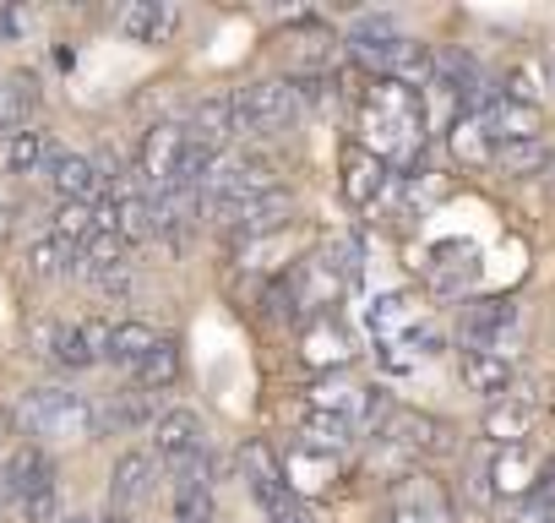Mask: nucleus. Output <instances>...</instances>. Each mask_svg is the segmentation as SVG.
I'll list each match as a JSON object with an SVG mask.
<instances>
[{
  "label": "nucleus",
  "mask_w": 555,
  "mask_h": 523,
  "mask_svg": "<svg viewBox=\"0 0 555 523\" xmlns=\"http://www.w3.org/2000/svg\"><path fill=\"white\" fill-rule=\"evenodd\" d=\"M447 148H452V158H457L463 169L495 164V137H490V126H485L479 110H457V120L447 126Z\"/></svg>",
  "instance_id": "obj_20"
},
{
  "label": "nucleus",
  "mask_w": 555,
  "mask_h": 523,
  "mask_svg": "<svg viewBox=\"0 0 555 523\" xmlns=\"http://www.w3.org/2000/svg\"><path fill=\"white\" fill-rule=\"evenodd\" d=\"M349 442H354V425H349V420L306 409V420H300V447H311V452H344Z\"/></svg>",
  "instance_id": "obj_30"
},
{
  "label": "nucleus",
  "mask_w": 555,
  "mask_h": 523,
  "mask_svg": "<svg viewBox=\"0 0 555 523\" xmlns=\"http://www.w3.org/2000/svg\"><path fill=\"white\" fill-rule=\"evenodd\" d=\"M539 523H555V518H539Z\"/></svg>",
  "instance_id": "obj_43"
},
{
  "label": "nucleus",
  "mask_w": 555,
  "mask_h": 523,
  "mask_svg": "<svg viewBox=\"0 0 555 523\" xmlns=\"http://www.w3.org/2000/svg\"><path fill=\"white\" fill-rule=\"evenodd\" d=\"M284 284H289V301H295V311L306 317V322H317V317H333V306L344 301V273L333 268L327 256H300L295 268L284 273Z\"/></svg>",
  "instance_id": "obj_5"
},
{
  "label": "nucleus",
  "mask_w": 555,
  "mask_h": 523,
  "mask_svg": "<svg viewBox=\"0 0 555 523\" xmlns=\"http://www.w3.org/2000/svg\"><path fill=\"white\" fill-rule=\"evenodd\" d=\"M61 523H93V518H61Z\"/></svg>",
  "instance_id": "obj_41"
},
{
  "label": "nucleus",
  "mask_w": 555,
  "mask_h": 523,
  "mask_svg": "<svg viewBox=\"0 0 555 523\" xmlns=\"http://www.w3.org/2000/svg\"><path fill=\"white\" fill-rule=\"evenodd\" d=\"M387 186H392L387 158H376L365 142H344V153H338V191H344V202L349 207H376Z\"/></svg>",
  "instance_id": "obj_8"
},
{
  "label": "nucleus",
  "mask_w": 555,
  "mask_h": 523,
  "mask_svg": "<svg viewBox=\"0 0 555 523\" xmlns=\"http://www.w3.org/2000/svg\"><path fill=\"white\" fill-rule=\"evenodd\" d=\"M34 104H39V77L17 72V77L0 82V142H12L17 131H28Z\"/></svg>",
  "instance_id": "obj_22"
},
{
  "label": "nucleus",
  "mask_w": 555,
  "mask_h": 523,
  "mask_svg": "<svg viewBox=\"0 0 555 523\" xmlns=\"http://www.w3.org/2000/svg\"><path fill=\"white\" fill-rule=\"evenodd\" d=\"M349 355H354V339L344 333L338 317L306 322V333H300V360H306L311 371H338V366H349Z\"/></svg>",
  "instance_id": "obj_16"
},
{
  "label": "nucleus",
  "mask_w": 555,
  "mask_h": 523,
  "mask_svg": "<svg viewBox=\"0 0 555 523\" xmlns=\"http://www.w3.org/2000/svg\"><path fill=\"white\" fill-rule=\"evenodd\" d=\"M0 485H7V496L17 501V512L28 523H61V480H55V458L28 442L7 458V469H0Z\"/></svg>",
  "instance_id": "obj_2"
},
{
  "label": "nucleus",
  "mask_w": 555,
  "mask_h": 523,
  "mask_svg": "<svg viewBox=\"0 0 555 523\" xmlns=\"http://www.w3.org/2000/svg\"><path fill=\"white\" fill-rule=\"evenodd\" d=\"M495 169H501V175H512V180L544 175V169H550V137H528V142H501V148H495Z\"/></svg>",
  "instance_id": "obj_28"
},
{
  "label": "nucleus",
  "mask_w": 555,
  "mask_h": 523,
  "mask_svg": "<svg viewBox=\"0 0 555 523\" xmlns=\"http://www.w3.org/2000/svg\"><path fill=\"white\" fill-rule=\"evenodd\" d=\"M50 186H55L61 202H88V207H99L109 196V186H104V175H99V164L88 153H55Z\"/></svg>",
  "instance_id": "obj_14"
},
{
  "label": "nucleus",
  "mask_w": 555,
  "mask_h": 523,
  "mask_svg": "<svg viewBox=\"0 0 555 523\" xmlns=\"http://www.w3.org/2000/svg\"><path fill=\"white\" fill-rule=\"evenodd\" d=\"M61 328H66V322H55V317H34V322H28V349H34L39 360H55Z\"/></svg>",
  "instance_id": "obj_38"
},
{
  "label": "nucleus",
  "mask_w": 555,
  "mask_h": 523,
  "mask_svg": "<svg viewBox=\"0 0 555 523\" xmlns=\"http://www.w3.org/2000/svg\"><path fill=\"white\" fill-rule=\"evenodd\" d=\"M153 480H158V458L147 452V447H131V452H120L115 458V469H109V507H137L147 490H153Z\"/></svg>",
  "instance_id": "obj_17"
},
{
  "label": "nucleus",
  "mask_w": 555,
  "mask_h": 523,
  "mask_svg": "<svg viewBox=\"0 0 555 523\" xmlns=\"http://www.w3.org/2000/svg\"><path fill=\"white\" fill-rule=\"evenodd\" d=\"M457 377H463V387H468L474 398H485V404H501V398L512 393V382H517L512 360H506V355H490V349H457Z\"/></svg>",
  "instance_id": "obj_12"
},
{
  "label": "nucleus",
  "mask_w": 555,
  "mask_h": 523,
  "mask_svg": "<svg viewBox=\"0 0 555 523\" xmlns=\"http://www.w3.org/2000/svg\"><path fill=\"white\" fill-rule=\"evenodd\" d=\"M360 398H365V387H354L349 377H322V382L306 387V404H311L317 414H338V420H349V425H354V414H360Z\"/></svg>",
  "instance_id": "obj_24"
},
{
  "label": "nucleus",
  "mask_w": 555,
  "mask_h": 523,
  "mask_svg": "<svg viewBox=\"0 0 555 523\" xmlns=\"http://www.w3.org/2000/svg\"><path fill=\"white\" fill-rule=\"evenodd\" d=\"M550 175H555V158H550Z\"/></svg>",
  "instance_id": "obj_42"
},
{
  "label": "nucleus",
  "mask_w": 555,
  "mask_h": 523,
  "mask_svg": "<svg viewBox=\"0 0 555 523\" xmlns=\"http://www.w3.org/2000/svg\"><path fill=\"white\" fill-rule=\"evenodd\" d=\"M185 148H191V142H185V126H180V120H153V126L142 131V148H137V180H142L147 196H158V191L175 186V169H180Z\"/></svg>",
  "instance_id": "obj_6"
},
{
  "label": "nucleus",
  "mask_w": 555,
  "mask_h": 523,
  "mask_svg": "<svg viewBox=\"0 0 555 523\" xmlns=\"http://www.w3.org/2000/svg\"><path fill=\"white\" fill-rule=\"evenodd\" d=\"M485 126H490V137H495V148L501 142H528V137H544V115H539V104H517V99H490L485 110Z\"/></svg>",
  "instance_id": "obj_19"
},
{
  "label": "nucleus",
  "mask_w": 555,
  "mask_h": 523,
  "mask_svg": "<svg viewBox=\"0 0 555 523\" xmlns=\"http://www.w3.org/2000/svg\"><path fill=\"white\" fill-rule=\"evenodd\" d=\"M533 425H539V404H533L528 393H506L501 404L485 409V436H490L495 447H528Z\"/></svg>",
  "instance_id": "obj_15"
},
{
  "label": "nucleus",
  "mask_w": 555,
  "mask_h": 523,
  "mask_svg": "<svg viewBox=\"0 0 555 523\" xmlns=\"http://www.w3.org/2000/svg\"><path fill=\"white\" fill-rule=\"evenodd\" d=\"M512 333H517V301L485 295V301H468V306H463V349L506 355ZM506 360H512V355H506Z\"/></svg>",
  "instance_id": "obj_7"
},
{
  "label": "nucleus",
  "mask_w": 555,
  "mask_h": 523,
  "mask_svg": "<svg viewBox=\"0 0 555 523\" xmlns=\"http://www.w3.org/2000/svg\"><path fill=\"white\" fill-rule=\"evenodd\" d=\"M99 523H131V518H126V512H120V507H109V512H104V518H99Z\"/></svg>",
  "instance_id": "obj_40"
},
{
  "label": "nucleus",
  "mask_w": 555,
  "mask_h": 523,
  "mask_svg": "<svg viewBox=\"0 0 555 523\" xmlns=\"http://www.w3.org/2000/svg\"><path fill=\"white\" fill-rule=\"evenodd\" d=\"M120 34L131 44H169L180 34V12L169 7V0H131V7L120 12Z\"/></svg>",
  "instance_id": "obj_18"
},
{
  "label": "nucleus",
  "mask_w": 555,
  "mask_h": 523,
  "mask_svg": "<svg viewBox=\"0 0 555 523\" xmlns=\"http://www.w3.org/2000/svg\"><path fill=\"white\" fill-rule=\"evenodd\" d=\"M533 474H539V469H528V463H522V447H506V452L495 458V469H490L495 490L522 496V501H528V490H533Z\"/></svg>",
  "instance_id": "obj_34"
},
{
  "label": "nucleus",
  "mask_w": 555,
  "mask_h": 523,
  "mask_svg": "<svg viewBox=\"0 0 555 523\" xmlns=\"http://www.w3.org/2000/svg\"><path fill=\"white\" fill-rule=\"evenodd\" d=\"M55 366H66V371H88V366H99L77 322H66V328H61V344H55Z\"/></svg>",
  "instance_id": "obj_36"
},
{
  "label": "nucleus",
  "mask_w": 555,
  "mask_h": 523,
  "mask_svg": "<svg viewBox=\"0 0 555 523\" xmlns=\"http://www.w3.org/2000/svg\"><path fill=\"white\" fill-rule=\"evenodd\" d=\"M17 425L39 442H88L99 436V409L77 387H34L17 398Z\"/></svg>",
  "instance_id": "obj_1"
},
{
  "label": "nucleus",
  "mask_w": 555,
  "mask_h": 523,
  "mask_svg": "<svg viewBox=\"0 0 555 523\" xmlns=\"http://www.w3.org/2000/svg\"><path fill=\"white\" fill-rule=\"evenodd\" d=\"M153 349H158V333H153L147 322H115V344H109V360H115V366L137 371Z\"/></svg>",
  "instance_id": "obj_32"
},
{
  "label": "nucleus",
  "mask_w": 555,
  "mask_h": 523,
  "mask_svg": "<svg viewBox=\"0 0 555 523\" xmlns=\"http://www.w3.org/2000/svg\"><path fill=\"white\" fill-rule=\"evenodd\" d=\"M175 523H212V485H175Z\"/></svg>",
  "instance_id": "obj_35"
},
{
  "label": "nucleus",
  "mask_w": 555,
  "mask_h": 523,
  "mask_svg": "<svg viewBox=\"0 0 555 523\" xmlns=\"http://www.w3.org/2000/svg\"><path fill=\"white\" fill-rule=\"evenodd\" d=\"M50 164H55L50 131L28 126V131H17V137L7 142V169H12V175H50Z\"/></svg>",
  "instance_id": "obj_26"
},
{
  "label": "nucleus",
  "mask_w": 555,
  "mask_h": 523,
  "mask_svg": "<svg viewBox=\"0 0 555 523\" xmlns=\"http://www.w3.org/2000/svg\"><path fill=\"white\" fill-rule=\"evenodd\" d=\"M185 137H191L196 148H207V153H223V148L240 137V120H234V93H207V99L191 110Z\"/></svg>",
  "instance_id": "obj_13"
},
{
  "label": "nucleus",
  "mask_w": 555,
  "mask_h": 523,
  "mask_svg": "<svg viewBox=\"0 0 555 523\" xmlns=\"http://www.w3.org/2000/svg\"><path fill=\"white\" fill-rule=\"evenodd\" d=\"M234 245H250V240H267V234H284L295 224V196L289 191H267V196H250V202H234V207H207Z\"/></svg>",
  "instance_id": "obj_4"
},
{
  "label": "nucleus",
  "mask_w": 555,
  "mask_h": 523,
  "mask_svg": "<svg viewBox=\"0 0 555 523\" xmlns=\"http://www.w3.org/2000/svg\"><path fill=\"white\" fill-rule=\"evenodd\" d=\"M250 496H256V507L267 512V523H317L311 518V507H306V496L284 480V485H250Z\"/></svg>",
  "instance_id": "obj_29"
},
{
  "label": "nucleus",
  "mask_w": 555,
  "mask_h": 523,
  "mask_svg": "<svg viewBox=\"0 0 555 523\" xmlns=\"http://www.w3.org/2000/svg\"><path fill=\"white\" fill-rule=\"evenodd\" d=\"M240 474H245V485H284V480H289L284 463H278V452H272L261 436H250V442L240 447Z\"/></svg>",
  "instance_id": "obj_33"
},
{
  "label": "nucleus",
  "mask_w": 555,
  "mask_h": 523,
  "mask_svg": "<svg viewBox=\"0 0 555 523\" xmlns=\"http://www.w3.org/2000/svg\"><path fill=\"white\" fill-rule=\"evenodd\" d=\"M234 120H240V137H284V131L300 120V93H295V82L256 77V82L234 88Z\"/></svg>",
  "instance_id": "obj_3"
},
{
  "label": "nucleus",
  "mask_w": 555,
  "mask_h": 523,
  "mask_svg": "<svg viewBox=\"0 0 555 523\" xmlns=\"http://www.w3.org/2000/svg\"><path fill=\"white\" fill-rule=\"evenodd\" d=\"M349 55L365 66V72H376V77H387L392 72V61H398V50H403V34H398V23L392 17H382V12H365V17H354V28H349Z\"/></svg>",
  "instance_id": "obj_10"
},
{
  "label": "nucleus",
  "mask_w": 555,
  "mask_h": 523,
  "mask_svg": "<svg viewBox=\"0 0 555 523\" xmlns=\"http://www.w3.org/2000/svg\"><path fill=\"white\" fill-rule=\"evenodd\" d=\"M158 425V409H153V393L131 387V393H115L99 414V431H147Z\"/></svg>",
  "instance_id": "obj_23"
},
{
  "label": "nucleus",
  "mask_w": 555,
  "mask_h": 523,
  "mask_svg": "<svg viewBox=\"0 0 555 523\" xmlns=\"http://www.w3.org/2000/svg\"><path fill=\"white\" fill-rule=\"evenodd\" d=\"M50 234H55L66 251H88V240L99 234V207H88V202H55Z\"/></svg>",
  "instance_id": "obj_27"
},
{
  "label": "nucleus",
  "mask_w": 555,
  "mask_h": 523,
  "mask_svg": "<svg viewBox=\"0 0 555 523\" xmlns=\"http://www.w3.org/2000/svg\"><path fill=\"white\" fill-rule=\"evenodd\" d=\"M131 377H137L142 393H164V387H175V382H180V344H175V339H158V349H153Z\"/></svg>",
  "instance_id": "obj_31"
},
{
  "label": "nucleus",
  "mask_w": 555,
  "mask_h": 523,
  "mask_svg": "<svg viewBox=\"0 0 555 523\" xmlns=\"http://www.w3.org/2000/svg\"><path fill=\"white\" fill-rule=\"evenodd\" d=\"M28 273L34 279H82V251H66L55 234H39L34 245H28Z\"/></svg>",
  "instance_id": "obj_25"
},
{
  "label": "nucleus",
  "mask_w": 555,
  "mask_h": 523,
  "mask_svg": "<svg viewBox=\"0 0 555 523\" xmlns=\"http://www.w3.org/2000/svg\"><path fill=\"white\" fill-rule=\"evenodd\" d=\"M109 207H115V234H120L126 245L153 240V196L142 191V180H126V186L109 196Z\"/></svg>",
  "instance_id": "obj_21"
},
{
  "label": "nucleus",
  "mask_w": 555,
  "mask_h": 523,
  "mask_svg": "<svg viewBox=\"0 0 555 523\" xmlns=\"http://www.w3.org/2000/svg\"><path fill=\"white\" fill-rule=\"evenodd\" d=\"M371 328H376L382 339H392V333H409V301H403V295H387V301H376V306H371Z\"/></svg>",
  "instance_id": "obj_37"
},
{
  "label": "nucleus",
  "mask_w": 555,
  "mask_h": 523,
  "mask_svg": "<svg viewBox=\"0 0 555 523\" xmlns=\"http://www.w3.org/2000/svg\"><path fill=\"white\" fill-rule=\"evenodd\" d=\"M382 436L392 447H403V452H452V425L436 420V414H425V409H409V404L392 409V420H387Z\"/></svg>",
  "instance_id": "obj_11"
},
{
  "label": "nucleus",
  "mask_w": 555,
  "mask_h": 523,
  "mask_svg": "<svg viewBox=\"0 0 555 523\" xmlns=\"http://www.w3.org/2000/svg\"><path fill=\"white\" fill-rule=\"evenodd\" d=\"M77 328H82V339H88L93 360H109V344H115V322H109V317H82Z\"/></svg>",
  "instance_id": "obj_39"
},
{
  "label": "nucleus",
  "mask_w": 555,
  "mask_h": 523,
  "mask_svg": "<svg viewBox=\"0 0 555 523\" xmlns=\"http://www.w3.org/2000/svg\"><path fill=\"white\" fill-rule=\"evenodd\" d=\"M207 452V425H202V414L196 409H169V414H158V425H153V458L175 474V469H185L191 458H202Z\"/></svg>",
  "instance_id": "obj_9"
}]
</instances>
